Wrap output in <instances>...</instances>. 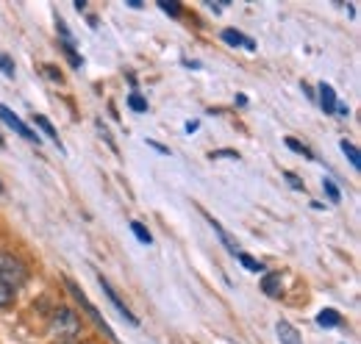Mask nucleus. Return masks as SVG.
<instances>
[{
  "label": "nucleus",
  "instance_id": "nucleus-20",
  "mask_svg": "<svg viewBox=\"0 0 361 344\" xmlns=\"http://www.w3.org/2000/svg\"><path fill=\"white\" fill-rule=\"evenodd\" d=\"M128 106H131L134 111H147V100H145L142 94H136V92L128 97Z\"/></svg>",
  "mask_w": 361,
  "mask_h": 344
},
{
  "label": "nucleus",
  "instance_id": "nucleus-25",
  "mask_svg": "<svg viewBox=\"0 0 361 344\" xmlns=\"http://www.w3.org/2000/svg\"><path fill=\"white\" fill-rule=\"evenodd\" d=\"M336 111H339V117H348V114H350L348 106H336Z\"/></svg>",
  "mask_w": 361,
  "mask_h": 344
},
{
  "label": "nucleus",
  "instance_id": "nucleus-11",
  "mask_svg": "<svg viewBox=\"0 0 361 344\" xmlns=\"http://www.w3.org/2000/svg\"><path fill=\"white\" fill-rule=\"evenodd\" d=\"M317 322H319L322 328H336L342 319H339V314H336L334 308H322V311H319V317H317Z\"/></svg>",
  "mask_w": 361,
  "mask_h": 344
},
{
  "label": "nucleus",
  "instance_id": "nucleus-3",
  "mask_svg": "<svg viewBox=\"0 0 361 344\" xmlns=\"http://www.w3.org/2000/svg\"><path fill=\"white\" fill-rule=\"evenodd\" d=\"M0 281L14 292V289H20V286L28 281V272H25V266L14 256L0 253Z\"/></svg>",
  "mask_w": 361,
  "mask_h": 344
},
{
  "label": "nucleus",
  "instance_id": "nucleus-19",
  "mask_svg": "<svg viewBox=\"0 0 361 344\" xmlns=\"http://www.w3.org/2000/svg\"><path fill=\"white\" fill-rule=\"evenodd\" d=\"M159 6H161V11H167L170 17H178L180 14V6L176 0H159Z\"/></svg>",
  "mask_w": 361,
  "mask_h": 344
},
{
  "label": "nucleus",
  "instance_id": "nucleus-7",
  "mask_svg": "<svg viewBox=\"0 0 361 344\" xmlns=\"http://www.w3.org/2000/svg\"><path fill=\"white\" fill-rule=\"evenodd\" d=\"M319 106L325 109V114H334L336 111V92L331 84H319Z\"/></svg>",
  "mask_w": 361,
  "mask_h": 344
},
{
  "label": "nucleus",
  "instance_id": "nucleus-8",
  "mask_svg": "<svg viewBox=\"0 0 361 344\" xmlns=\"http://www.w3.org/2000/svg\"><path fill=\"white\" fill-rule=\"evenodd\" d=\"M223 39H226L228 44H233V47L239 44V47H245V50H256V42H253L250 37H245V34H239V31H231V28L223 31Z\"/></svg>",
  "mask_w": 361,
  "mask_h": 344
},
{
  "label": "nucleus",
  "instance_id": "nucleus-5",
  "mask_svg": "<svg viewBox=\"0 0 361 344\" xmlns=\"http://www.w3.org/2000/svg\"><path fill=\"white\" fill-rule=\"evenodd\" d=\"M97 283L103 286V292H106V297L111 300V305H114V308H117V311H120V314H123V317H126V319H128L131 325H139V319H136L134 314L128 311V305H126V302H123V300H120V297H117V292L111 289V283H109V281H106L103 275H97Z\"/></svg>",
  "mask_w": 361,
  "mask_h": 344
},
{
  "label": "nucleus",
  "instance_id": "nucleus-24",
  "mask_svg": "<svg viewBox=\"0 0 361 344\" xmlns=\"http://www.w3.org/2000/svg\"><path fill=\"white\" fill-rule=\"evenodd\" d=\"M45 73H47V78H53V81H59V84H61V73H56V67H50V64H47Z\"/></svg>",
  "mask_w": 361,
  "mask_h": 344
},
{
  "label": "nucleus",
  "instance_id": "nucleus-18",
  "mask_svg": "<svg viewBox=\"0 0 361 344\" xmlns=\"http://www.w3.org/2000/svg\"><path fill=\"white\" fill-rule=\"evenodd\" d=\"M0 73H3L6 78H14V61H11L6 53H0Z\"/></svg>",
  "mask_w": 361,
  "mask_h": 344
},
{
  "label": "nucleus",
  "instance_id": "nucleus-17",
  "mask_svg": "<svg viewBox=\"0 0 361 344\" xmlns=\"http://www.w3.org/2000/svg\"><path fill=\"white\" fill-rule=\"evenodd\" d=\"M322 186H325V195L331 197V203H339V197H342V195H339V189H336V183H334L331 178H325V180H322Z\"/></svg>",
  "mask_w": 361,
  "mask_h": 344
},
{
  "label": "nucleus",
  "instance_id": "nucleus-10",
  "mask_svg": "<svg viewBox=\"0 0 361 344\" xmlns=\"http://www.w3.org/2000/svg\"><path fill=\"white\" fill-rule=\"evenodd\" d=\"M206 219H209V225H212V228H214V231H217V236H220V239H223V245H226L228 250H231V253H233V256H236V253H239V245H236V242H233V239H231V236H228V231H226V228H223V225H220V222H217V219H214V216H209V214H206Z\"/></svg>",
  "mask_w": 361,
  "mask_h": 344
},
{
  "label": "nucleus",
  "instance_id": "nucleus-1",
  "mask_svg": "<svg viewBox=\"0 0 361 344\" xmlns=\"http://www.w3.org/2000/svg\"><path fill=\"white\" fill-rule=\"evenodd\" d=\"M50 331H53L59 339H73V336H78V331H81V319H78L75 311L59 308V311H53V317H50Z\"/></svg>",
  "mask_w": 361,
  "mask_h": 344
},
{
  "label": "nucleus",
  "instance_id": "nucleus-15",
  "mask_svg": "<svg viewBox=\"0 0 361 344\" xmlns=\"http://www.w3.org/2000/svg\"><path fill=\"white\" fill-rule=\"evenodd\" d=\"M236 258H239V264H242L245 269H250V272H262V269H264V266H262L256 258H250L247 253H236Z\"/></svg>",
  "mask_w": 361,
  "mask_h": 344
},
{
  "label": "nucleus",
  "instance_id": "nucleus-9",
  "mask_svg": "<svg viewBox=\"0 0 361 344\" xmlns=\"http://www.w3.org/2000/svg\"><path fill=\"white\" fill-rule=\"evenodd\" d=\"M262 292H264L267 297H278V295H281V275H278V272H267V275H264Z\"/></svg>",
  "mask_w": 361,
  "mask_h": 344
},
{
  "label": "nucleus",
  "instance_id": "nucleus-12",
  "mask_svg": "<svg viewBox=\"0 0 361 344\" xmlns=\"http://www.w3.org/2000/svg\"><path fill=\"white\" fill-rule=\"evenodd\" d=\"M34 123H37V125H39V128L45 130V136H50V139H53V142H56V145H59V150H61V153H64V147H61V142H59V133H56V128H53V125H50V123H47V117H42V114H34Z\"/></svg>",
  "mask_w": 361,
  "mask_h": 344
},
{
  "label": "nucleus",
  "instance_id": "nucleus-4",
  "mask_svg": "<svg viewBox=\"0 0 361 344\" xmlns=\"http://www.w3.org/2000/svg\"><path fill=\"white\" fill-rule=\"evenodd\" d=\"M0 120H3V123H6L11 130H17L23 139H28V142H37V145H39V136L28 128V125H25V123H23V120H20V117H17V114H14L8 106H0Z\"/></svg>",
  "mask_w": 361,
  "mask_h": 344
},
{
  "label": "nucleus",
  "instance_id": "nucleus-13",
  "mask_svg": "<svg viewBox=\"0 0 361 344\" xmlns=\"http://www.w3.org/2000/svg\"><path fill=\"white\" fill-rule=\"evenodd\" d=\"M342 153H345V156H348V159H350V164H353V167H356V170H359V167H361L359 147H356V145H350V142H348V139H342Z\"/></svg>",
  "mask_w": 361,
  "mask_h": 344
},
{
  "label": "nucleus",
  "instance_id": "nucleus-23",
  "mask_svg": "<svg viewBox=\"0 0 361 344\" xmlns=\"http://www.w3.org/2000/svg\"><path fill=\"white\" fill-rule=\"evenodd\" d=\"M286 180L292 183V189H303V183H300V178L295 172H286Z\"/></svg>",
  "mask_w": 361,
  "mask_h": 344
},
{
  "label": "nucleus",
  "instance_id": "nucleus-22",
  "mask_svg": "<svg viewBox=\"0 0 361 344\" xmlns=\"http://www.w3.org/2000/svg\"><path fill=\"white\" fill-rule=\"evenodd\" d=\"M61 47H64V53H67L70 64H73V67H81V56H78V53L73 50V44H61Z\"/></svg>",
  "mask_w": 361,
  "mask_h": 344
},
{
  "label": "nucleus",
  "instance_id": "nucleus-6",
  "mask_svg": "<svg viewBox=\"0 0 361 344\" xmlns=\"http://www.w3.org/2000/svg\"><path fill=\"white\" fill-rule=\"evenodd\" d=\"M275 333H278V342L281 344H303L300 333H298V328L289 325V322H283V319L275 325Z\"/></svg>",
  "mask_w": 361,
  "mask_h": 344
},
{
  "label": "nucleus",
  "instance_id": "nucleus-16",
  "mask_svg": "<svg viewBox=\"0 0 361 344\" xmlns=\"http://www.w3.org/2000/svg\"><path fill=\"white\" fill-rule=\"evenodd\" d=\"M286 147H289V150H295V153H300V156H306V159H314V153H312L306 145H300L298 139H286Z\"/></svg>",
  "mask_w": 361,
  "mask_h": 344
},
{
  "label": "nucleus",
  "instance_id": "nucleus-14",
  "mask_svg": "<svg viewBox=\"0 0 361 344\" xmlns=\"http://www.w3.org/2000/svg\"><path fill=\"white\" fill-rule=\"evenodd\" d=\"M131 231H134V236L142 242V245H150L153 242V236H150V231L142 225V222H131Z\"/></svg>",
  "mask_w": 361,
  "mask_h": 344
},
{
  "label": "nucleus",
  "instance_id": "nucleus-2",
  "mask_svg": "<svg viewBox=\"0 0 361 344\" xmlns=\"http://www.w3.org/2000/svg\"><path fill=\"white\" fill-rule=\"evenodd\" d=\"M67 289L73 292V297L78 300V305H81V308L87 311V317H90V319L94 322V325H97V328H100V331H103V336H106V339H109L111 344H120V339H117V333H114V331L109 328V322H106V319H103V314H100V311H97V308L92 305L90 297H87V295H84V292H81V289H78V286H75L73 281H67Z\"/></svg>",
  "mask_w": 361,
  "mask_h": 344
},
{
  "label": "nucleus",
  "instance_id": "nucleus-21",
  "mask_svg": "<svg viewBox=\"0 0 361 344\" xmlns=\"http://www.w3.org/2000/svg\"><path fill=\"white\" fill-rule=\"evenodd\" d=\"M11 300H14V292L0 281V308H6V305H11Z\"/></svg>",
  "mask_w": 361,
  "mask_h": 344
}]
</instances>
